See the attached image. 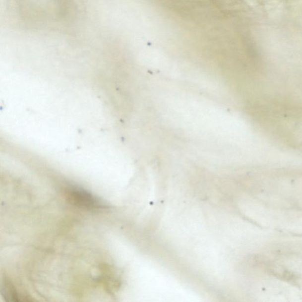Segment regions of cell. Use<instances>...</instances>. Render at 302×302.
<instances>
[{
  "instance_id": "cell-1",
  "label": "cell",
  "mask_w": 302,
  "mask_h": 302,
  "mask_svg": "<svg viewBox=\"0 0 302 302\" xmlns=\"http://www.w3.org/2000/svg\"><path fill=\"white\" fill-rule=\"evenodd\" d=\"M66 196L68 200L77 207L88 210L104 209L107 207L100 198L80 186H70L66 189Z\"/></svg>"
},
{
  "instance_id": "cell-2",
  "label": "cell",
  "mask_w": 302,
  "mask_h": 302,
  "mask_svg": "<svg viewBox=\"0 0 302 302\" xmlns=\"http://www.w3.org/2000/svg\"><path fill=\"white\" fill-rule=\"evenodd\" d=\"M1 294L3 298H4V300L7 301L20 302L26 301L23 298L25 297L18 294V292L15 290L13 286L5 281L2 283Z\"/></svg>"
}]
</instances>
